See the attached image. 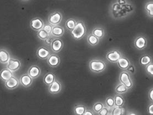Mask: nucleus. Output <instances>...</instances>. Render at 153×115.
Masks as SVG:
<instances>
[{"mask_svg":"<svg viewBox=\"0 0 153 115\" xmlns=\"http://www.w3.org/2000/svg\"><path fill=\"white\" fill-rule=\"evenodd\" d=\"M87 32V28L83 21L77 22L75 27L70 31L72 37L75 40H79L84 36Z\"/></svg>","mask_w":153,"mask_h":115,"instance_id":"obj_1","label":"nucleus"},{"mask_svg":"<svg viewBox=\"0 0 153 115\" xmlns=\"http://www.w3.org/2000/svg\"><path fill=\"white\" fill-rule=\"evenodd\" d=\"M107 67L106 62L102 60L94 59L89 62V69L95 73H99L104 71Z\"/></svg>","mask_w":153,"mask_h":115,"instance_id":"obj_2","label":"nucleus"},{"mask_svg":"<svg viewBox=\"0 0 153 115\" xmlns=\"http://www.w3.org/2000/svg\"><path fill=\"white\" fill-rule=\"evenodd\" d=\"M119 80L120 82L124 85L128 89L133 87V81L130 74L128 71H123L121 72L119 77Z\"/></svg>","mask_w":153,"mask_h":115,"instance_id":"obj_3","label":"nucleus"},{"mask_svg":"<svg viewBox=\"0 0 153 115\" xmlns=\"http://www.w3.org/2000/svg\"><path fill=\"white\" fill-rule=\"evenodd\" d=\"M62 14L60 12L56 11L50 14L48 19V23L51 24L53 26L59 25L62 20Z\"/></svg>","mask_w":153,"mask_h":115,"instance_id":"obj_4","label":"nucleus"},{"mask_svg":"<svg viewBox=\"0 0 153 115\" xmlns=\"http://www.w3.org/2000/svg\"><path fill=\"white\" fill-rule=\"evenodd\" d=\"M121 57V53L116 49L112 50L111 51L108 52L106 55L107 60L111 63H116V62Z\"/></svg>","mask_w":153,"mask_h":115,"instance_id":"obj_5","label":"nucleus"},{"mask_svg":"<svg viewBox=\"0 0 153 115\" xmlns=\"http://www.w3.org/2000/svg\"><path fill=\"white\" fill-rule=\"evenodd\" d=\"M134 45L137 50H143L147 46V39L143 35L138 36L135 39Z\"/></svg>","mask_w":153,"mask_h":115,"instance_id":"obj_6","label":"nucleus"},{"mask_svg":"<svg viewBox=\"0 0 153 115\" xmlns=\"http://www.w3.org/2000/svg\"><path fill=\"white\" fill-rule=\"evenodd\" d=\"M48 86V91L51 94L53 95H56L60 93L61 91L62 88L61 83L56 79Z\"/></svg>","mask_w":153,"mask_h":115,"instance_id":"obj_7","label":"nucleus"},{"mask_svg":"<svg viewBox=\"0 0 153 115\" xmlns=\"http://www.w3.org/2000/svg\"><path fill=\"white\" fill-rule=\"evenodd\" d=\"M44 24L43 21L41 18L35 17L31 20L30 22V27L33 30L38 31L42 29Z\"/></svg>","mask_w":153,"mask_h":115,"instance_id":"obj_8","label":"nucleus"},{"mask_svg":"<svg viewBox=\"0 0 153 115\" xmlns=\"http://www.w3.org/2000/svg\"><path fill=\"white\" fill-rule=\"evenodd\" d=\"M21 66V61L15 59H9L7 62V67L12 72H14L20 69Z\"/></svg>","mask_w":153,"mask_h":115,"instance_id":"obj_9","label":"nucleus"},{"mask_svg":"<svg viewBox=\"0 0 153 115\" xmlns=\"http://www.w3.org/2000/svg\"><path fill=\"white\" fill-rule=\"evenodd\" d=\"M63 46V42L60 38H54L51 44L52 51L55 53L60 52Z\"/></svg>","mask_w":153,"mask_h":115,"instance_id":"obj_10","label":"nucleus"},{"mask_svg":"<svg viewBox=\"0 0 153 115\" xmlns=\"http://www.w3.org/2000/svg\"><path fill=\"white\" fill-rule=\"evenodd\" d=\"M47 63L51 67H57L60 64V57L56 54H51L47 58Z\"/></svg>","mask_w":153,"mask_h":115,"instance_id":"obj_11","label":"nucleus"},{"mask_svg":"<svg viewBox=\"0 0 153 115\" xmlns=\"http://www.w3.org/2000/svg\"><path fill=\"white\" fill-rule=\"evenodd\" d=\"M19 82L18 79L16 78L14 76L9 78V80L5 81V86L7 89L12 90L17 88L19 86Z\"/></svg>","mask_w":153,"mask_h":115,"instance_id":"obj_12","label":"nucleus"},{"mask_svg":"<svg viewBox=\"0 0 153 115\" xmlns=\"http://www.w3.org/2000/svg\"><path fill=\"white\" fill-rule=\"evenodd\" d=\"M41 70L40 67L37 65H33L28 70L27 74L32 78H36L41 74Z\"/></svg>","mask_w":153,"mask_h":115,"instance_id":"obj_13","label":"nucleus"},{"mask_svg":"<svg viewBox=\"0 0 153 115\" xmlns=\"http://www.w3.org/2000/svg\"><path fill=\"white\" fill-rule=\"evenodd\" d=\"M51 55L50 51H49L45 47H40L37 49V57L42 60H45L48 58V57Z\"/></svg>","mask_w":153,"mask_h":115,"instance_id":"obj_14","label":"nucleus"},{"mask_svg":"<svg viewBox=\"0 0 153 115\" xmlns=\"http://www.w3.org/2000/svg\"><path fill=\"white\" fill-rule=\"evenodd\" d=\"M32 81L33 78H31L28 74H22L19 78L20 83L25 88H27L31 86L32 83Z\"/></svg>","mask_w":153,"mask_h":115,"instance_id":"obj_15","label":"nucleus"},{"mask_svg":"<svg viewBox=\"0 0 153 115\" xmlns=\"http://www.w3.org/2000/svg\"><path fill=\"white\" fill-rule=\"evenodd\" d=\"M65 33V29L59 25L53 26L52 30L51 35L53 37H61Z\"/></svg>","mask_w":153,"mask_h":115,"instance_id":"obj_16","label":"nucleus"},{"mask_svg":"<svg viewBox=\"0 0 153 115\" xmlns=\"http://www.w3.org/2000/svg\"><path fill=\"white\" fill-rule=\"evenodd\" d=\"M116 63L119 67L123 70H126L130 64V61L127 58L123 56L119 59V60L116 62Z\"/></svg>","mask_w":153,"mask_h":115,"instance_id":"obj_17","label":"nucleus"},{"mask_svg":"<svg viewBox=\"0 0 153 115\" xmlns=\"http://www.w3.org/2000/svg\"><path fill=\"white\" fill-rule=\"evenodd\" d=\"M13 76V72L8 69H2L0 71V78L4 81H6L7 80H9Z\"/></svg>","mask_w":153,"mask_h":115,"instance_id":"obj_18","label":"nucleus"},{"mask_svg":"<svg viewBox=\"0 0 153 115\" xmlns=\"http://www.w3.org/2000/svg\"><path fill=\"white\" fill-rule=\"evenodd\" d=\"M10 59L9 53L5 49H0V63L6 64Z\"/></svg>","mask_w":153,"mask_h":115,"instance_id":"obj_19","label":"nucleus"},{"mask_svg":"<svg viewBox=\"0 0 153 115\" xmlns=\"http://www.w3.org/2000/svg\"><path fill=\"white\" fill-rule=\"evenodd\" d=\"M56 80V76L52 72H48L43 77V82L46 85H50Z\"/></svg>","mask_w":153,"mask_h":115,"instance_id":"obj_20","label":"nucleus"},{"mask_svg":"<svg viewBox=\"0 0 153 115\" xmlns=\"http://www.w3.org/2000/svg\"><path fill=\"white\" fill-rule=\"evenodd\" d=\"M92 33L95 36H96L97 38H98L99 39H101L104 36L105 31H104V30L103 28L97 27L95 28L93 30Z\"/></svg>","mask_w":153,"mask_h":115,"instance_id":"obj_21","label":"nucleus"},{"mask_svg":"<svg viewBox=\"0 0 153 115\" xmlns=\"http://www.w3.org/2000/svg\"><path fill=\"white\" fill-rule=\"evenodd\" d=\"M152 61L151 56L149 55H144L142 56L139 60V63L143 66H146L147 64H150Z\"/></svg>","mask_w":153,"mask_h":115,"instance_id":"obj_22","label":"nucleus"},{"mask_svg":"<svg viewBox=\"0 0 153 115\" xmlns=\"http://www.w3.org/2000/svg\"><path fill=\"white\" fill-rule=\"evenodd\" d=\"M76 24H77V21L74 19H68L65 22V28L68 31L70 32L75 27Z\"/></svg>","mask_w":153,"mask_h":115,"instance_id":"obj_23","label":"nucleus"},{"mask_svg":"<svg viewBox=\"0 0 153 115\" xmlns=\"http://www.w3.org/2000/svg\"><path fill=\"white\" fill-rule=\"evenodd\" d=\"M114 106L116 107H123L124 103V100L121 96V94L116 95L114 97Z\"/></svg>","mask_w":153,"mask_h":115,"instance_id":"obj_24","label":"nucleus"},{"mask_svg":"<svg viewBox=\"0 0 153 115\" xmlns=\"http://www.w3.org/2000/svg\"><path fill=\"white\" fill-rule=\"evenodd\" d=\"M88 43L91 46H96L97 45L99 41V39L95 36L92 33L89 35L87 37Z\"/></svg>","mask_w":153,"mask_h":115,"instance_id":"obj_25","label":"nucleus"},{"mask_svg":"<svg viewBox=\"0 0 153 115\" xmlns=\"http://www.w3.org/2000/svg\"><path fill=\"white\" fill-rule=\"evenodd\" d=\"M145 9L147 11V13L148 14L149 17H153V1L149 2L147 4H146L145 6Z\"/></svg>","mask_w":153,"mask_h":115,"instance_id":"obj_26","label":"nucleus"},{"mask_svg":"<svg viewBox=\"0 0 153 115\" xmlns=\"http://www.w3.org/2000/svg\"><path fill=\"white\" fill-rule=\"evenodd\" d=\"M86 108H87L85 107V106L83 105H77L74 107V114L77 115H83Z\"/></svg>","mask_w":153,"mask_h":115,"instance_id":"obj_27","label":"nucleus"},{"mask_svg":"<svg viewBox=\"0 0 153 115\" xmlns=\"http://www.w3.org/2000/svg\"><path fill=\"white\" fill-rule=\"evenodd\" d=\"M128 88H126L124 85H123V83H121L118 85V86H116L115 89L116 92L118 94L125 93L128 91Z\"/></svg>","mask_w":153,"mask_h":115,"instance_id":"obj_28","label":"nucleus"},{"mask_svg":"<svg viewBox=\"0 0 153 115\" xmlns=\"http://www.w3.org/2000/svg\"><path fill=\"white\" fill-rule=\"evenodd\" d=\"M124 108L123 107H116L114 106L112 108L111 115H121L124 114Z\"/></svg>","mask_w":153,"mask_h":115,"instance_id":"obj_29","label":"nucleus"},{"mask_svg":"<svg viewBox=\"0 0 153 115\" xmlns=\"http://www.w3.org/2000/svg\"><path fill=\"white\" fill-rule=\"evenodd\" d=\"M37 36L42 41H45L46 38L49 37L50 35H49L43 28L41 29L40 30L38 31L37 33Z\"/></svg>","mask_w":153,"mask_h":115,"instance_id":"obj_30","label":"nucleus"},{"mask_svg":"<svg viewBox=\"0 0 153 115\" xmlns=\"http://www.w3.org/2000/svg\"><path fill=\"white\" fill-rule=\"evenodd\" d=\"M106 107L109 108H112L114 107V100L113 97H108L106 99Z\"/></svg>","mask_w":153,"mask_h":115,"instance_id":"obj_31","label":"nucleus"},{"mask_svg":"<svg viewBox=\"0 0 153 115\" xmlns=\"http://www.w3.org/2000/svg\"><path fill=\"white\" fill-rule=\"evenodd\" d=\"M104 106V105L103 103L101 102H97L93 106V111L96 112V113H98L103 108Z\"/></svg>","mask_w":153,"mask_h":115,"instance_id":"obj_32","label":"nucleus"},{"mask_svg":"<svg viewBox=\"0 0 153 115\" xmlns=\"http://www.w3.org/2000/svg\"><path fill=\"white\" fill-rule=\"evenodd\" d=\"M145 67V71L150 76H153V64L152 61L150 64H147Z\"/></svg>","mask_w":153,"mask_h":115,"instance_id":"obj_33","label":"nucleus"},{"mask_svg":"<svg viewBox=\"0 0 153 115\" xmlns=\"http://www.w3.org/2000/svg\"><path fill=\"white\" fill-rule=\"evenodd\" d=\"M121 9H123L125 12H129L133 10V6L129 4H124L123 5H121Z\"/></svg>","mask_w":153,"mask_h":115,"instance_id":"obj_34","label":"nucleus"},{"mask_svg":"<svg viewBox=\"0 0 153 115\" xmlns=\"http://www.w3.org/2000/svg\"><path fill=\"white\" fill-rule=\"evenodd\" d=\"M52 27H53V26L51 25V24H50V23H48L44 24L43 27L42 28H43L49 35H51V32H52Z\"/></svg>","mask_w":153,"mask_h":115,"instance_id":"obj_35","label":"nucleus"},{"mask_svg":"<svg viewBox=\"0 0 153 115\" xmlns=\"http://www.w3.org/2000/svg\"><path fill=\"white\" fill-rule=\"evenodd\" d=\"M98 114L99 115H109L108 108L107 107H104V106L103 108H102V110L100 111Z\"/></svg>","mask_w":153,"mask_h":115,"instance_id":"obj_36","label":"nucleus"},{"mask_svg":"<svg viewBox=\"0 0 153 115\" xmlns=\"http://www.w3.org/2000/svg\"><path fill=\"white\" fill-rule=\"evenodd\" d=\"M126 70L128 72H130L131 74H134L135 71V68L133 64H130V65L129 66V67H128Z\"/></svg>","mask_w":153,"mask_h":115,"instance_id":"obj_37","label":"nucleus"},{"mask_svg":"<svg viewBox=\"0 0 153 115\" xmlns=\"http://www.w3.org/2000/svg\"><path fill=\"white\" fill-rule=\"evenodd\" d=\"M147 110L149 114L150 115H153V102L149 105Z\"/></svg>","mask_w":153,"mask_h":115,"instance_id":"obj_38","label":"nucleus"},{"mask_svg":"<svg viewBox=\"0 0 153 115\" xmlns=\"http://www.w3.org/2000/svg\"><path fill=\"white\" fill-rule=\"evenodd\" d=\"M51 35H50L49 37H48L47 38H46V39L45 40L46 43L48 44V45H51L52 42L53 41V39H54L53 38H52V37H51Z\"/></svg>","mask_w":153,"mask_h":115,"instance_id":"obj_39","label":"nucleus"},{"mask_svg":"<svg viewBox=\"0 0 153 115\" xmlns=\"http://www.w3.org/2000/svg\"><path fill=\"white\" fill-rule=\"evenodd\" d=\"M94 115V114L93 113V111L90 109H87L85 111V112H84L83 115Z\"/></svg>","mask_w":153,"mask_h":115,"instance_id":"obj_40","label":"nucleus"},{"mask_svg":"<svg viewBox=\"0 0 153 115\" xmlns=\"http://www.w3.org/2000/svg\"><path fill=\"white\" fill-rule=\"evenodd\" d=\"M149 99L152 101H153V88H152L149 91Z\"/></svg>","mask_w":153,"mask_h":115,"instance_id":"obj_41","label":"nucleus"},{"mask_svg":"<svg viewBox=\"0 0 153 115\" xmlns=\"http://www.w3.org/2000/svg\"><path fill=\"white\" fill-rule=\"evenodd\" d=\"M126 3V2L125 0H118V4H119V5H124Z\"/></svg>","mask_w":153,"mask_h":115,"instance_id":"obj_42","label":"nucleus"},{"mask_svg":"<svg viewBox=\"0 0 153 115\" xmlns=\"http://www.w3.org/2000/svg\"><path fill=\"white\" fill-rule=\"evenodd\" d=\"M128 114V115H136V114H135V113H133V112H132V113H128V114Z\"/></svg>","mask_w":153,"mask_h":115,"instance_id":"obj_43","label":"nucleus"},{"mask_svg":"<svg viewBox=\"0 0 153 115\" xmlns=\"http://www.w3.org/2000/svg\"><path fill=\"white\" fill-rule=\"evenodd\" d=\"M22 1H27L28 0H22Z\"/></svg>","mask_w":153,"mask_h":115,"instance_id":"obj_44","label":"nucleus"}]
</instances>
